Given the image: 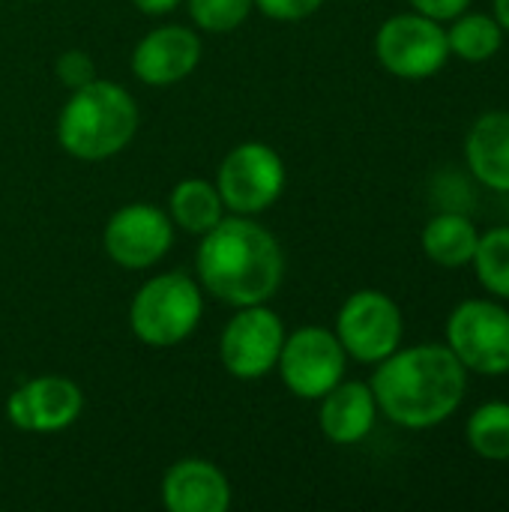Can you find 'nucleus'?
Returning a JSON list of instances; mask_svg holds the SVG:
<instances>
[{
    "label": "nucleus",
    "mask_w": 509,
    "mask_h": 512,
    "mask_svg": "<svg viewBox=\"0 0 509 512\" xmlns=\"http://www.w3.org/2000/svg\"><path fill=\"white\" fill-rule=\"evenodd\" d=\"M378 414L408 432H426L447 423L465 402L468 369L447 345L396 348L387 360L375 363L369 381Z\"/></svg>",
    "instance_id": "obj_1"
},
{
    "label": "nucleus",
    "mask_w": 509,
    "mask_h": 512,
    "mask_svg": "<svg viewBox=\"0 0 509 512\" xmlns=\"http://www.w3.org/2000/svg\"><path fill=\"white\" fill-rule=\"evenodd\" d=\"M285 273L279 240L252 219H222L201 237L198 279L228 306L267 303Z\"/></svg>",
    "instance_id": "obj_2"
},
{
    "label": "nucleus",
    "mask_w": 509,
    "mask_h": 512,
    "mask_svg": "<svg viewBox=\"0 0 509 512\" xmlns=\"http://www.w3.org/2000/svg\"><path fill=\"white\" fill-rule=\"evenodd\" d=\"M138 129V105L114 81L93 78L75 87L57 117L60 147L84 162H102L120 153Z\"/></svg>",
    "instance_id": "obj_3"
},
{
    "label": "nucleus",
    "mask_w": 509,
    "mask_h": 512,
    "mask_svg": "<svg viewBox=\"0 0 509 512\" xmlns=\"http://www.w3.org/2000/svg\"><path fill=\"white\" fill-rule=\"evenodd\" d=\"M201 312L204 300L195 279L186 273H162L135 291L129 306V327L144 345L171 348L198 327Z\"/></svg>",
    "instance_id": "obj_4"
},
{
    "label": "nucleus",
    "mask_w": 509,
    "mask_h": 512,
    "mask_svg": "<svg viewBox=\"0 0 509 512\" xmlns=\"http://www.w3.org/2000/svg\"><path fill=\"white\" fill-rule=\"evenodd\" d=\"M447 348L468 375H509V309L495 297L462 300L447 318Z\"/></svg>",
    "instance_id": "obj_5"
},
{
    "label": "nucleus",
    "mask_w": 509,
    "mask_h": 512,
    "mask_svg": "<svg viewBox=\"0 0 509 512\" xmlns=\"http://www.w3.org/2000/svg\"><path fill=\"white\" fill-rule=\"evenodd\" d=\"M375 57L402 81H426L450 60L447 27L420 12H399L378 27Z\"/></svg>",
    "instance_id": "obj_6"
},
{
    "label": "nucleus",
    "mask_w": 509,
    "mask_h": 512,
    "mask_svg": "<svg viewBox=\"0 0 509 512\" xmlns=\"http://www.w3.org/2000/svg\"><path fill=\"white\" fill-rule=\"evenodd\" d=\"M336 336L348 357L375 366L402 348L405 318L390 294L363 288L342 303L336 315Z\"/></svg>",
    "instance_id": "obj_7"
},
{
    "label": "nucleus",
    "mask_w": 509,
    "mask_h": 512,
    "mask_svg": "<svg viewBox=\"0 0 509 512\" xmlns=\"http://www.w3.org/2000/svg\"><path fill=\"white\" fill-rule=\"evenodd\" d=\"M216 189L222 204L240 216L261 213L276 204L285 189V165L279 153L261 141L237 144L219 165Z\"/></svg>",
    "instance_id": "obj_8"
},
{
    "label": "nucleus",
    "mask_w": 509,
    "mask_h": 512,
    "mask_svg": "<svg viewBox=\"0 0 509 512\" xmlns=\"http://www.w3.org/2000/svg\"><path fill=\"white\" fill-rule=\"evenodd\" d=\"M345 363L348 354L333 330L300 327L285 336L276 369L297 399H321L345 378Z\"/></svg>",
    "instance_id": "obj_9"
},
{
    "label": "nucleus",
    "mask_w": 509,
    "mask_h": 512,
    "mask_svg": "<svg viewBox=\"0 0 509 512\" xmlns=\"http://www.w3.org/2000/svg\"><path fill=\"white\" fill-rule=\"evenodd\" d=\"M285 342L282 318L264 303L240 306V312L225 324L219 339L222 366L240 381H258L279 363Z\"/></svg>",
    "instance_id": "obj_10"
},
{
    "label": "nucleus",
    "mask_w": 509,
    "mask_h": 512,
    "mask_svg": "<svg viewBox=\"0 0 509 512\" xmlns=\"http://www.w3.org/2000/svg\"><path fill=\"white\" fill-rule=\"evenodd\" d=\"M102 243L114 264L144 270L165 258L174 243V225L153 204H126L108 219Z\"/></svg>",
    "instance_id": "obj_11"
},
{
    "label": "nucleus",
    "mask_w": 509,
    "mask_h": 512,
    "mask_svg": "<svg viewBox=\"0 0 509 512\" xmlns=\"http://www.w3.org/2000/svg\"><path fill=\"white\" fill-rule=\"evenodd\" d=\"M84 396L75 381L60 375H42L6 399V414L21 432H60L81 417Z\"/></svg>",
    "instance_id": "obj_12"
},
{
    "label": "nucleus",
    "mask_w": 509,
    "mask_h": 512,
    "mask_svg": "<svg viewBox=\"0 0 509 512\" xmlns=\"http://www.w3.org/2000/svg\"><path fill=\"white\" fill-rule=\"evenodd\" d=\"M201 60V39L180 24L147 33L132 51V72L150 87H168L195 72Z\"/></svg>",
    "instance_id": "obj_13"
},
{
    "label": "nucleus",
    "mask_w": 509,
    "mask_h": 512,
    "mask_svg": "<svg viewBox=\"0 0 509 512\" xmlns=\"http://www.w3.org/2000/svg\"><path fill=\"white\" fill-rule=\"evenodd\" d=\"M162 507L171 512H225L231 507V486L216 465L183 459L162 477Z\"/></svg>",
    "instance_id": "obj_14"
},
{
    "label": "nucleus",
    "mask_w": 509,
    "mask_h": 512,
    "mask_svg": "<svg viewBox=\"0 0 509 512\" xmlns=\"http://www.w3.org/2000/svg\"><path fill=\"white\" fill-rule=\"evenodd\" d=\"M378 420V402L369 384L363 381H339L330 393L321 396L318 423L327 441L339 447H351L369 438Z\"/></svg>",
    "instance_id": "obj_15"
},
{
    "label": "nucleus",
    "mask_w": 509,
    "mask_h": 512,
    "mask_svg": "<svg viewBox=\"0 0 509 512\" xmlns=\"http://www.w3.org/2000/svg\"><path fill=\"white\" fill-rule=\"evenodd\" d=\"M465 162L480 186L509 195V111H486L471 123Z\"/></svg>",
    "instance_id": "obj_16"
},
{
    "label": "nucleus",
    "mask_w": 509,
    "mask_h": 512,
    "mask_svg": "<svg viewBox=\"0 0 509 512\" xmlns=\"http://www.w3.org/2000/svg\"><path fill=\"white\" fill-rule=\"evenodd\" d=\"M420 243H423V252L432 264L447 267V270H459V267H468L474 261L480 231L471 222V216H465L459 210H441L438 216H432L423 225Z\"/></svg>",
    "instance_id": "obj_17"
},
{
    "label": "nucleus",
    "mask_w": 509,
    "mask_h": 512,
    "mask_svg": "<svg viewBox=\"0 0 509 512\" xmlns=\"http://www.w3.org/2000/svg\"><path fill=\"white\" fill-rule=\"evenodd\" d=\"M447 42L450 57H459L465 63H489L501 45H504V27L495 21L492 12H471L465 9L453 21H447Z\"/></svg>",
    "instance_id": "obj_18"
},
{
    "label": "nucleus",
    "mask_w": 509,
    "mask_h": 512,
    "mask_svg": "<svg viewBox=\"0 0 509 512\" xmlns=\"http://www.w3.org/2000/svg\"><path fill=\"white\" fill-rule=\"evenodd\" d=\"M222 210H225L222 195L207 180L189 177V180H180L171 192V219L186 234L204 237L210 228H216L225 219Z\"/></svg>",
    "instance_id": "obj_19"
},
{
    "label": "nucleus",
    "mask_w": 509,
    "mask_h": 512,
    "mask_svg": "<svg viewBox=\"0 0 509 512\" xmlns=\"http://www.w3.org/2000/svg\"><path fill=\"white\" fill-rule=\"evenodd\" d=\"M471 453L486 462H509V402H483L465 423Z\"/></svg>",
    "instance_id": "obj_20"
},
{
    "label": "nucleus",
    "mask_w": 509,
    "mask_h": 512,
    "mask_svg": "<svg viewBox=\"0 0 509 512\" xmlns=\"http://www.w3.org/2000/svg\"><path fill=\"white\" fill-rule=\"evenodd\" d=\"M471 264L483 291L509 303V225H495L480 234Z\"/></svg>",
    "instance_id": "obj_21"
},
{
    "label": "nucleus",
    "mask_w": 509,
    "mask_h": 512,
    "mask_svg": "<svg viewBox=\"0 0 509 512\" xmlns=\"http://www.w3.org/2000/svg\"><path fill=\"white\" fill-rule=\"evenodd\" d=\"M252 6L255 0H189V15L207 33H231L249 18Z\"/></svg>",
    "instance_id": "obj_22"
},
{
    "label": "nucleus",
    "mask_w": 509,
    "mask_h": 512,
    "mask_svg": "<svg viewBox=\"0 0 509 512\" xmlns=\"http://www.w3.org/2000/svg\"><path fill=\"white\" fill-rule=\"evenodd\" d=\"M54 72H57V78H60L69 90L84 87V84H90V81L96 78V66H93L90 54L75 51V48H72V51H63V54L57 57Z\"/></svg>",
    "instance_id": "obj_23"
},
{
    "label": "nucleus",
    "mask_w": 509,
    "mask_h": 512,
    "mask_svg": "<svg viewBox=\"0 0 509 512\" xmlns=\"http://www.w3.org/2000/svg\"><path fill=\"white\" fill-rule=\"evenodd\" d=\"M324 0H255V6L276 21H303L321 9Z\"/></svg>",
    "instance_id": "obj_24"
},
{
    "label": "nucleus",
    "mask_w": 509,
    "mask_h": 512,
    "mask_svg": "<svg viewBox=\"0 0 509 512\" xmlns=\"http://www.w3.org/2000/svg\"><path fill=\"white\" fill-rule=\"evenodd\" d=\"M414 12L426 15V18H435L441 24L453 21L456 15H462L465 9H471V0H408Z\"/></svg>",
    "instance_id": "obj_25"
},
{
    "label": "nucleus",
    "mask_w": 509,
    "mask_h": 512,
    "mask_svg": "<svg viewBox=\"0 0 509 512\" xmlns=\"http://www.w3.org/2000/svg\"><path fill=\"white\" fill-rule=\"evenodd\" d=\"M135 3V9H141L144 15H165V12H171L180 0H132Z\"/></svg>",
    "instance_id": "obj_26"
},
{
    "label": "nucleus",
    "mask_w": 509,
    "mask_h": 512,
    "mask_svg": "<svg viewBox=\"0 0 509 512\" xmlns=\"http://www.w3.org/2000/svg\"><path fill=\"white\" fill-rule=\"evenodd\" d=\"M492 15H495V21L504 27V33H509V0H495Z\"/></svg>",
    "instance_id": "obj_27"
}]
</instances>
